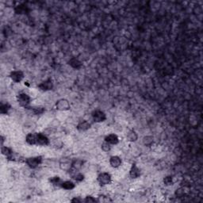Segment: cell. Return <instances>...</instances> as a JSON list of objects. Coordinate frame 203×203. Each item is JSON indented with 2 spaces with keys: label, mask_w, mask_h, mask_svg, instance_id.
<instances>
[{
  "label": "cell",
  "mask_w": 203,
  "mask_h": 203,
  "mask_svg": "<svg viewBox=\"0 0 203 203\" xmlns=\"http://www.w3.org/2000/svg\"><path fill=\"white\" fill-rule=\"evenodd\" d=\"M17 100L20 106L26 108V107L30 105L31 98H30V96L28 95H26V94L22 93V94H19V95L17 96Z\"/></svg>",
  "instance_id": "obj_1"
},
{
  "label": "cell",
  "mask_w": 203,
  "mask_h": 203,
  "mask_svg": "<svg viewBox=\"0 0 203 203\" xmlns=\"http://www.w3.org/2000/svg\"><path fill=\"white\" fill-rule=\"evenodd\" d=\"M42 162V157L41 156H35L28 158L25 160V163L30 168H36L38 165H40Z\"/></svg>",
  "instance_id": "obj_2"
},
{
  "label": "cell",
  "mask_w": 203,
  "mask_h": 203,
  "mask_svg": "<svg viewBox=\"0 0 203 203\" xmlns=\"http://www.w3.org/2000/svg\"><path fill=\"white\" fill-rule=\"evenodd\" d=\"M98 181L102 186L108 185L111 182V176L109 173L104 172V173L100 174L98 176Z\"/></svg>",
  "instance_id": "obj_3"
},
{
  "label": "cell",
  "mask_w": 203,
  "mask_h": 203,
  "mask_svg": "<svg viewBox=\"0 0 203 203\" xmlns=\"http://www.w3.org/2000/svg\"><path fill=\"white\" fill-rule=\"evenodd\" d=\"M92 117L95 122H103L106 119V115L103 111L98 110L93 112Z\"/></svg>",
  "instance_id": "obj_4"
},
{
  "label": "cell",
  "mask_w": 203,
  "mask_h": 203,
  "mask_svg": "<svg viewBox=\"0 0 203 203\" xmlns=\"http://www.w3.org/2000/svg\"><path fill=\"white\" fill-rule=\"evenodd\" d=\"M56 108L58 110L60 111H66L70 109V103L66 99H60L56 104Z\"/></svg>",
  "instance_id": "obj_5"
},
{
  "label": "cell",
  "mask_w": 203,
  "mask_h": 203,
  "mask_svg": "<svg viewBox=\"0 0 203 203\" xmlns=\"http://www.w3.org/2000/svg\"><path fill=\"white\" fill-rule=\"evenodd\" d=\"M52 87H53V83H52V80L51 79H49L42 82L41 84L38 85V88L43 91H50V90L52 89Z\"/></svg>",
  "instance_id": "obj_6"
},
{
  "label": "cell",
  "mask_w": 203,
  "mask_h": 203,
  "mask_svg": "<svg viewBox=\"0 0 203 203\" xmlns=\"http://www.w3.org/2000/svg\"><path fill=\"white\" fill-rule=\"evenodd\" d=\"M10 77L15 83H20L24 78V74L21 71H14L11 73Z\"/></svg>",
  "instance_id": "obj_7"
},
{
  "label": "cell",
  "mask_w": 203,
  "mask_h": 203,
  "mask_svg": "<svg viewBox=\"0 0 203 203\" xmlns=\"http://www.w3.org/2000/svg\"><path fill=\"white\" fill-rule=\"evenodd\" d=\"M49 144V140L46 136L43 133H37V144L38 145H48Z\"/></svg>",
  "instance_id": "obj_8"
},
{
  "label": "cell",
  "mask_w": 203,
  "mask_h": 203,
  "mask_svg": "<svg viewBox=\"0 0 203 203\" xmlns=\"http://www.w3.org/2000/svg\"><path fill=\"white\" fill-rule=\"evenodd\" d=\"M129 175L130 177L132 179H137V178H138L139 176L141 175V171H140V169L137 168V166L136 165L135 163L133 164L132 168L130 169Z\"/></svg>",
  "instance_id": "obj_9"
},
{
  "label": "cell",
  "mask_w": 203,
  "mask_h": 203,
  "mask_svg": "<svg viewBox=\"0 0 203 203\" xmlns=\"http://www.w3.org/2000/svg\"><path fill=\"white\" fill-rule=\"evenodd\" d=\"M105 141L110 144H117L119 142V139L117 137V136L115 135V134H110L107 137H106Z\"/></svg>",
  "instance_id": "obj_10"
},
{
  "label": "cell",
  "mask_w": 203,
  "mask_h": 203,
  "mask_svg": "<svg viewBox=\"0 0 203 203\" xmlns=\"http://www.w3.org/2000/svg\"><path fill=\"white\" fill-rule=\"evenodd\" d=\"M2 153L4 156H6V158L9 160H14V157H13V151L12 149L8 148V147H3L2 148Z\"/></svg>",
  "instance_id": "obj_11"
},
{
  "label": "cell",
  "mask_w": 203,
  "mask_h": 203,
  "mask_svg": "<svg viewBox=\"0 0 203 203\" xmlns=\"http://www.w3.org/2000/svg\"><path fill=\"white\" fill-rule=\"evenodd\" d=\"M110 165L114 168H118L121 164H122V160L120 159V157L117 156H112L110 160Z\"/></svg>",
  "instance_id": "obj_12"
},
{
  "label": "cell",
  "mask_w": 203,
  "mask_h": 203,
  "mask_svg": "<svg viewBox=\"0 0 203 203\" xmlns=\"http://www.w3.org/2000/svg\"><path fill=\"white\" fill-rule=\"evenodd\" d=\"M26 142H27L30 145H34V144H37V133H29L27 136H26Z\"/></svg>",
  "instance_id": "obj_13"
},
{
  "label": "cell",
  "mask_w": 203,
  "mask_h": 203,
  "mask_svg": "<svg viewBox=\"0 0 203 203\" xmlns=\"http://www.w3.org/2000/svg\"><path fill=\"white\" fill-rule=\"evenodd\" d=\"M91 127V124L87 121H83L78 125H77V129L80 131H86Z\"/></svg>",
  "instance_id": "obj_14"
},
{
  "label": "cell",
  "mask_w": 203,
  "mask_h": 203,
  "mask_svg": "<svg viewBox=\"0 0 203 203\" xmlns=\"http://www.w3.org/2000/svg\"><path fill=\"white\" fill-rule=\"evenodd\" d=\"M69 64L74 68L76 69H79L82 67V63L79 60H77L76 58H71L69 61Z\"/></svg>",
  "instance_id": "obj_15"
},
{
  "label": "cell",
  "mask_w": 203,
  "mask_h": 203,
  "mask_svg": "<svg viewBox=\"0 0 203 203\" xmlns=\"http://www.w3.org/2000/svg\"><path fill=\"white\" fill-rule=\"evenodd\" d=\"M60 187H62L63 189L65 190H72L75 188L76 185L74 184L71 181H65L62 182V183L60 185Z\"/></svg>",
  "instance_id": "obj_16"
},
{
  "label": "cell",
  "mask_w": 203,
  "mask_h": 203,
  "mask_svg": "<svg viewBox=\"0 0 203 203\" xmlns=\"http://www.w3.org/2000/svg\"><path fill=\"white\" fill-rule=\"evenodd\" d=\"M11 109V106L9 105L8 103H6V104H1V106H0V113L3 114H6L8 113V110Z\"/></svg>",
  "instance_id": "obj_17"
},
{
  "label": "cell",
  "mask_w": 203,
  "mask_h": 203,
  "mask_svg": "<svg viewBox=\"0 0 203 203\" xmlns=\"http://www.w3.org/2000/svg\"><path fill=\"white\" fill-rule=\"evenodd\" d=\"M127 138L130 141H135L137 139V133H135V131L133 130H131L129 132V133L127 134Z\"/></svg>",
  "instance_id": "obj_18"
},
{
  "label": "cell",
  "mask_w": 203,
  "mask_h": 203,
  "mask_svg": "<svg viewBox=\"0 0 203 203\" xmlns=\"http://www.w3.org/2000/svg\"><path fill=\"white\" fill-rule=\"evenodd\" d=\"M15 12L17 14H24L26 12V7L24 5H19L15 7Z\"/></svg>",
  "instance_id": "obj_19"
},
{
  "label": "cell",
  "mask_w": 203,
  "mask_h": 203,
  "mask_svg": "<svg viewBox=\"0 0 203 203\" xmlns=\"http://www.w3.org/2000/svg\"><path fill=\"white\" fill-rule=\"evenodd\" d=\"M49 181L51 182L55 186H60L62 182H61V179H60V177H53V178H51L49 179Z\"/></svg>",
  "instance_id": "obj_20"
},
{
  "label": "cell",
  "mask_w": 203,
  "mask_h": 203,
  "mask_svg": "<svg viewBox=\"0 0 203 203\" xmlns=\"http://www.w3.org/2000/svg\"><path fill=\"white\" fill-rule=\"evenodd\" d=\"M32 110L34 114L38 115V114H43L44 112H45V109L43 107H33Z\"/></svg>",
  "instance_id": "obj_21"
},
{
  "label": "cell",
  "mask_w": 203,
  "mask_h": 203,
  "mask_svg": "<svg viewBox=\"0 0 203 203\" xmlns=\"http://www.w3.org/2000/svg\"><path fill=\"white\" fill-rule=\"evenodd\" d=\"M72 176H73V178L75 179V180H76L77 182L83 181V179H84L83 175V174H81V173H76V175H72Z\"/></svg>",
  "instance_id": "obj_22"
},
{
  "label": "cell",
  "mask_w": 203,
  "mask_h": 203,
  "mask_svg": "<svg viewBox=\"0 0 203 203\" xmlns=\"http://www.w3.org/2000/svg\"><path fill=\"white\" fill-rule=\"evenodd\" d=\"M163 182H164V184L167 185V186H170V185L173 184L172 177H171V176H168V177L164 178V179H163Z\"/></svg>",
  "instance_id": "obj_23"
},
{
  "label": "cell",
  "mask_w": 203,
  "mask_h": 203,
  "mask_svg": "<svg viewBox=\"0 0 203 203\" xmlns=\"http://www.w3.org/2000/svg\"><path fill=\"white\" fill-rule=\"evenodd\" d=\"M110 144L109 143H107V142H104V143L103 144V145H102V149H103V151H105V152H108V151H110Z\"/></svg>",
  "instance_id": "obj_24"
},
{
  "label": "cell",
  "mask_w": 203,
  "mask_h": 203,
  "mask_svg": "<svg viewBox=\"0 0 203 203\" xmlns=\"http://www.w3.org/2000/svg\"><path fill=\"white\" fill-rule=\"evenodd\" d=\"M83 202H98V200H96L95 198H94L91 196H87L84 199Z\"/></svg>",
  "instance_id": "obj_25"
},
{
  "label": "cell",
  "mask_w": 203,
  "mask_h": 203,
  "mask_svg": "<svg viewBox=\"0 0 203 203\" xmlns=\"http://www.w3.org/2000/svg\"><path fill=\"white\" fill-rule=\"evenodd\" d=\"M82 201L80 200V199H79V198H73L72 200H71V202H81Z\"/></svg>",
  "instance_id": "obj_26"
}]
</instances>
